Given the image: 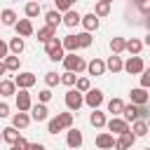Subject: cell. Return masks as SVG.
I'll return each instance as SVG.
<instances>
[{"instance_id": "8fae6325", "label": "cell", "mask_w": 150, "mask_h": 150, "mask_svg": "<svg viewBox=\"0 0 150 150\" xmlns=\"http://www.w3.org/2000/svg\"><path fill=\"white\" fill-rule=\"evenodd\" d=\"M16 108H19L21 112H26V110L33 108V103H30V94H28L26 89H19V94H16Z\"/></svg>"}, {"instance_id": "db71d44e", "label": "cell", "mask_w": 150, "mask_h": 150, "mask_svg": "<svg viewBox=\"0 0 150 150\" xmlns=\"http://www.w3.org/2000/svg\"><path fill=\"white\" fill-rule=\"evenodd\" d=\"M145 45H148V47H150V33H148V35H145Z\"/></svg>"}, {"instance_id": "6da1fadb", "label": "cell", "mask_w": 150, "mask_h": 150, "mask_svg": "<svg viewBox=\"0 0 150 150\" xmlns=\"http://www.w3.org/2000/svg\"><path fill=\"white\" fill-rule=\"evenodd\" d=\"M73 127V112H59L56 117H52L49 120V124H47V131L49 134H59V131H63V129H70Z\"/></svg>"}, {"instance_id": "484cf974", "label": "cell", "mask_w": 150, "mask_h": 150, "mask_svg": "<svg viewBox=\"0 0 150 150\" xmlns=\"http://www.w3.org/2000/svg\"><path fill=\"white\" fill-rule=\"evenodd\" d=\"M94 14H96L98 19H101V16H108V14H110V2H108V0H98L96 7H94Z\"/></svg>"}, {"instance_id": "f6af8a7d", "label": "cell", "mask_w": 150, "mask_h": 150, "mask_svg": "<svg viewBox=\"0 0 150 150\" xmlns=\"http://www.w3.org/2000/svg\"><path fill=\"white\" fill-rule=\"evenodd\" d=\"M38 98H40V103H47V101H52V91H49V89H42V91L38 94Z\"/></svg>"}, {"instance_id": "f35d334b", "label": "cell", "mask_w": 150, "mask_h": 150, "mask_svg": "<svg viewBox=\"0 0 150 150\" xmlns=\"http://www.w3.org/2000/svg\"><path fill=\"white\" fill-rule=\"evenodd\" d=\"M45 82H47V87H56V84L61 82V77H59L56 73H52V70H49V73H45Z\"/></svg>"}, {"instance_id": "680465c9", "label": "cell", "mask_w": 150, "mask_h": 150, "mask_svg": "<svg viewBox=\"0 0 150 150\" xmlns=\"http://www.w3.org/2000/svg\"><path fill=\"white\" fill-rule=\"evenodd\" d=\"M108 2H112V0H108Z\"/></svg>"}, {"instance_id": "6125c7cd", "label": "cell", "mask_w": 150, "mask_h": 150, "mask_svg": "<svg viewBox=\"0 0 150 150\" xmlns=\"http://www.w3.org/2000/svg\"><path fill=\"white\" fill-rule=\"evenodd\" d=\"M38 2H40V0H38Z\"/></svg>"}, {"instance_id": "74e56055", "label": "cell", "mask_w": 150, "mask_h": 150, "mask_svg": "<svg viewBox=\"0 0 150 150\" xmlns=\"http://www.w3.org/2000/svg\"><path fill=\"white\" fill-rule=\"evenodd\" d=\"M61 82H63L66 87H73V84L77 82V77H75V73H73V70H66V73L61 75Z\"/></svg>"}, {"instance_id": "7dc6e473", "label": "cell", "mask_w": 150, "mask_h": 150, "mask_svg": "<svg viewBox=\"0 0 150 150\" xmlns=\"http://www.w3.org/2000/svg\"><path fill=\"white\" fill-rule=\"evenodd\" d=\"M138 9H141V12H143V14L148 16V14H150V0H145V2H143V5L138 7Z\"/></svg>"}, {"instance_id": "ab89813d", "label": "cell", "mask_w": 150, "mask_h": 150, "mask_svg": "<svg viewBox=\"0 0 150 150\" xmlns=\"http://www.w3.org/2000/svg\"><path fill=\"white\" fill-rule=\"evenodd\" d=\"M73 2H75V0H54V5H56L59 12H68V9H73Z\"/></svg>"}, {"instance_id": "5b68a950", "label": "cell", "mask_w": 150, "mask_h": 150, "mask_svg": "<svg viewBox=\"0 0 150 150\" xmlns=\"http://www.w3.org/2000/svg\"><path fill=\"white\" fill-rule=\"evenodd\" d=\"M82 103H84V96H82L80 89H68V91H66V105H68L70 110H77Z\"/></svg>"}, {"instance_id": "f1b7e54d", "label": "cell", "mask_w": 150, "mask_h": 150, "mask_svg": "<svg viewBox=\"0 0 150 150\" xmlns=\"http://www.w3.org/2000/svg\"><path fill=\"white\" fill-rule=\"evenodd\" d=\"M122 110H124L122 98H110V101H108V112H112V117H115V115H122Z\"/></svg>"}, {"instance_id": "44dd1931", "label": "cell", "mask_w": 150, "mask_h": 150, "mask_svg": "<svg viewBox=\"0 0 150 150\" xmlns=\"http://www.w3.org/2000/svg\"><path fill=\"white\" fill-rule=\"evenodd\" d=\"M89 122H91V127H105L108 124V120H105V112H101L98 108H94V112H91V117H89Z\"/></svg>"}, {"instance_id": "e575fe53", "label": "cell", "mask_w": 150, "mask_h": 150, "mask_svg": "<svg viewBox=\"0 0 150 150\" xmlns=\"http://www.w3.org/2000/svg\"><path fill=\"white\" fill-rule=\"evenodd\" d=\"M141 49H143V42L141 40H136V38L127 40V52L129 54H141Z\"/></svg>"}, {"instance_id": "60d3db41", "label": "cell", "mask_w": 150, "mask_h": 150, "mask_svg": "<svg viewBox=\"0 0 150 150\" xmlns=\"http://www.w3.org/2000/svg\"><path fill=\"white\" fill-rule=\"evenodd\" d=\"M28 145H30V143H28L23 136H19V138L12 143V150H28Z\"/></svg>"}, {"instance_id": "cb8c5ba5", "label": "cell", "mask_w": 150, "mask_h": 150, "mask_svg": "<svg viewBox=\"0 0 150 150\" xmlns=\"http://www.w3.org/2000/svg\"><path fill=\"white\" fill-rule=\"evenodd\" d=\"M105 68H108V70H112V73H120V70L124 68V63H122V59H120V54H112V56L108 59V63H105Z\"/></svg>"}, {"instance_id": "d590c367", "label": "cell", "mask_w": 150, "mask_h": 150, "mask_svg": "<svg viewBox=\"0 0 150 150\" xmlns=\"http://www.w3.org/2000/svg\"><path fill=\"white\" fill-rule=\"evenodd\" d=\"M77 42H80V49L89 47V45H91V33H89V30H84V33H77Z\"/></svg>"}, {"instance_id": "7bdbcfd3", "label": "cell", "mask_w": 150, "mask_h": 150, "mask_svg": "<svg viewBox=\"0 0 150 150\" xmlns=\"http://www.w3.org/2000/svg\"><path fill=\"white\" fill-rule=\"evenodd\" d=\"M138 117H141V120H150V105H148V103L138 105Z\"/></svg>"}, {"instance_id": "94428289", "label": "cell", "mask_w": 150, "mask_h": 150, "mask_svg": "<svg viewBox=\"0 0 150 150\" xmlns=\"http://www.w3.org/2000/svg\"><path fill=\"white\" fill-rule=\"evenodd\" d=\"M0 23H2V19H0Z\"/></svg>"}, {"instance_id": "d4e9b609", "label": "cell", "mask_w": 150, "mask_h": 150, "mask_svg": "<svg viewBox=\"0 0 150 150\" xmlns=\"http://www.w3.org/2000/svg\"><path fill=\"white\" fill-rule=\"evenodd\" d=\"M12 94H16V82L2 80L0 82V96H12Z\"/></svg>"}, {"instance_id": "4316f807", "label": "cell", "mask_w": 150, "mask_h": 150, "mask_svg": "<svg viewBox=\"0 0 150 150\" xmlns=\"http://www.w3.org/2000/svg\"><path fill=\"white\" fill-rule=\"evenodd\" d=\"M0 19L5 26H16V12L14 9H2L0 12Z\"/></svg>"}, {"instance_id": "d6986e66", "label": "cell", "mask_w": 150, "mask_h": 150, "mask_svg": "<svg viewBox=\"0 0 150 150\" xmlns=\"http://www.w3.org/2000/svg\"><path fill=\"white\" fill-rule=\"evenodd\" d=\"M82 26H84V30H89V33L96 30V28H98V16H96L94 12H91V14H84V16H82Z\"/></svg>"}, {"instance_id": "ffe728a7", "label": "cell", "mask_w": 150, "mask_h": 150, "mask_svg": "<svg viewBox=\"0 0 150 150\" xmlns=\"http://www.w3.org/2000/svg\"><path fill=\"white\" fill-rule=\"evenodd\" d=\"M122 115H124V120H127V122H136V120H141V117H138V105H136V103L124 105Z\"/></svg>"}, {"instance_id": "4dcf8cb0", "label": "cell", "mask_w": 150, "mask_h": 150, "mask_svg": "<svg viewBox=\"0 0 150 150\" xmlns=\"http://www.w3.org/2000/svg\"><path fill=\"white\" fill-rule=\"evenodd\" d=\"M63 49H68V52H75V49H80V42H77V35H66L63 40Z\"/></svg>"}, {"instance_id": "bcb514c9", "label": "cell", "mask_w": 150, "mask_h": 150, "mask_svg": "<svg viewBox=\"0 0 150 150\" xmlns=\"http://www.w3.org/2000/svg\"><path fill=\"white\" fill-rule=\"evenodd\" d=\"M7 52H9V45H7L5 40H0V61L7 56Z\"/></svg>"}, {"instance_id": "b9f144b4", "label": "cell", "mask_w": 150, "mask_h": 150, "mask_svg": "<svg viewBox=\"0 0 150 150\" xmlns=\"http://www.w3.org/2000/svg\"><path fill=\"white\" fill-rule=\"evenodd\" d=\"M75 89H80L82 94H84V91H89V89H91V87H89V80H87V77H77V82H75Z\"/></svg>"}, {"instance_id": "8d00e7d4", "label": "cell", "mask_w": 150, "mask_h": 150, "mask_svg": "<svg viewBox=\"0 0 150 150\" xmlns=\"http://www.w3.org/2000/svg\"><path fill=\"white\" fill-rule=\"evenodd\" d=\"M2 61H5V68H7V70H19V56H16V54H14V56H5Z\"/></svg>"}, {"instance_id": "52a82bcc", "label": "cell", "mask_w": 150, "mask_h": 150, "mask_svg": "<svg viewBox=\"0 0 150 150\" xmlns=\"http://www.w3.org/2000/svg\"><path fill=\"white\" fill-rule=\"evenodd\" d=\"M84 103H87L89 108H98V105L103 103V91H101V89H89V91H84Z\"/></svg>"}, {"instance_id": "9f6ffc18", "label": "cell", "mask_w": 150, "mask_h": 150, "mask_svg": "<svg viewBox=\"0 0 150 150\" xmlns=\"http://www.w3.org/2000/svg\"><path fill=\"white\" fill-rule=\"evenodd\" d=\"M148 129H150V120H148Z\"/></svg>"}, {"instance_id": "83f0119b", "label": "cell", "mask_w": 150, "mask_h": 150, "mask_svg": "<svg viewBox=\"0 0 150 150\" xmlns=\"http://www.w3.org/2000/svg\"><path fill=\"white\" fill-rule=\"evenodd\" d=\"M124 49H127V40L124 38H112L110 40V52L112 54H122Z\"/></svg>"}, {"instance_id": "e0dca14e", "label": "cell", "mask_w": 150, "mask_h": 150, "mask_svg": "<svg viewBox=\"0 0 150 150\" xmlns=\"http://www.w3.org/2000/svg\"><path fill=\"white\" fill-rule=\"evenodd\" d=\"M87 70H89V75H103L105 73V63L101 59H91L87 63Z\"/></svg>"}, {"instance_id": "816d5d0a", "label": "cell", "mask_w": 150, "mask_h": 150, "mask_svg": "<svg viewBox=\"0 0 150 150\" xmlns=\"http://www.w3.org/2000/svg\"><path fill=\"white\" fill-rule=\"evenodd\" d=\"M145 28H148V30H150V14H148V16H145Z\"/></svg>"}, {"instance_id": "1f68e13d", "label": "cell", "mask_w": 150, "mask_h": 150, "mask_svg": "<svg viewBox=\"0 0 150 150\" xmlns=\"http://www.w3.org/2000/svg\"><path fill=\"white\" fill-rule=\"evenodd\" d=\"M9 52H12V54H16V56L23 52V38H21V35H16V38H12V40H9Z\"/></svg>"}, {"instance_id": "2e32d148", "label": "cell", "mask_w": 150, "mask_h": 150, "mask_svg": "<svg viewBox=\"0 0 150 150\" xmlns=\"http://www.w3.org/2000/svg\"><path fill=\"white\" fill-rule=\"evenodd\" d=\"M47 115H49V110H47V105H45V103H38V105H33V108H30V117H33V120H38V122H45V120H47Z\"/></svg>"}, {"instance_id": "30bf717a", "label": "cell", "mask_w": 150, "mask_h": 150, "mask_svg": "<svg viewBox=\"0 0 150 150\" xmlns=\"http://www.w3.org/2000/svg\"><path fill=\"white\" fill-rule=\"evenodd\" d=\"M14 82H16L19 89H30V87L35 84V75H33V73H19V75L14 77Z\"/></svg>"}, {"instance_id": "7402d4cb", "label": "cell", "mask_w": 150, "mask_h": 150, "mask_svg": "<svg viewBox=\"0 0 150 150\" xmlns=\"http://www.w3.org/2000/svg\"><path fill=\"white\" fill-rule=\"evenodd\" d=\"M12 124H14L16 129H26V127L30 124V117H28L26 112H21V110H19V112H16L14 117H12Z\"/></svg>"}, {"instance_id": "277c9868", "label": "cell", "mask_w": 150, "mask_h": 150, "mask_svg": "<svg viewBox=\"0 0 150 150\" xmlns=\"http://www.w3.org/2000/svg\"><path fill=\"white\" fill-rule=\"evenodd\" d=\"M124 70H127L129 75H141V73L145 70V63H143V59H141L138 54H134V56H129V61L124 63Z\"/></svg>"}, {"instance_id": "ac0fdd59", "label": "cell", "mask_w": 150, "mask_h": 150, "mask_svg": "<svg viewBox=\"0 0 150 150\" xmlns=\"http://www.w3.org/2000/svg\"><path fill=\"white\" fill-rule=\"evenodd\" d=\"M80 21H82V16H80V14L75 12V9H68V12L63 14V23H66L68 28H75V26H77Z\"/></svg>"}, {"instance_id": "ee69618b", "label": "cell", "mask_w": 150, "mask_h": 150, "mask_svg": "<svg viewBox=\"0 0 150 150\" xmlns=\"http://www.w3.org/2000/svg\"><path fill=\"white\" fill-rule=\"evenodd\" d=\"M141 87H150V68H145L143 73H141Z\"/></svg>"}, {"instance_id": "91938a15", "label": "cell", "mask_w": 150, "mask_h": 150, "mask_svg": "<svg viewBox=\"0 0 150 150\" xmlns=\"http://www.w3.org/2000/svg\"><path fill=\"white\" fill-rule=\"evenodd\" d=\"M145 150H150V148H145Z\"/></svg>"}, {"instance_id": "603a6c76", "label": "cell", "mask_w": 150, "mask_h": 150, "mask_svg": "<svg viewBox=\"0 0 150 150\" xmlns=\"http://www.w3.org/2000/svg\"><path fill=\"white\" fill-rule=\"evenodd\" d=\"M52 38H56V28L45 26V28H40V30H38V40H40V42H49Z\"/></svg>"}, {"instance_id": "5bb4252c", "label": "cell", "mask_w": 150, "mask_h": 150, "mask_svg": "<svg viewBox=\"0 0 150 150\" xmlns=\"http://www.w3.org/2000/svg\"><path fill=\"white\" fill-rule=\"evenodd\" d=\"M14 28H16V33H19L21 38H28V35H33V23H30V19H19Z\"/></svg>"}, {"instance_id": "ba28073f", "label": "cell", "mask_w": 150, "mask_h": 150, "mask_svg": "<svg viewBox=\"0 0 150 150\" xmlns=\"http://www.w3.org/2000/svg\"><path fill=\"white\" fill-rule=\"evenodd\" d=\"M129 98H131V103H136V105H143V103H148L150 94L145 91V87H136V89H131V91H129Z\"/></svg>"}, {"instance_id": "d6a6232c", "label": "cell", "mask_w": 150, "mask_h": 150, "mask_svg": "<svg viewBox=\"0 0 150 150\" xmlns=\"http://www.w3.org/2000/svg\"><path fill=\"white\" fill-rule=\"evenodd\" d=\"M23 9H26V16H28V19H35V16L40 14V2H38V0H30Z\"/></svg>"}, {"instance_id": "11a10c76", "label": "cell", "mask_w": 150, "mask_h": 150, "mask_svg": "<svg viewBox=\"0 0 150 150\" xmlns=\"http://www.w3.org/2000/svg\"><path fill=\"white\" fill-rule=\"evenodd\" d=\"M0 141H5V138H2V131H0Z\"/></svg>"}, {"instance_id": "7a4b0ae2", "label": "cell", "mask_w": 150, "mask_h": 150, "mask_svg": "<svg viewBox=\"0 0 150 150\" xmlns=\"http://www.w3.org/2000/svg\"><path fill=\"white\" fill-rule=\"evenodd\" d=\"M45 52H47V56L52 59V61H63V42L61 40H56V38H52L49 42H45Z\"/></svg>"}, {"instance_id": "f5cc1de1", "label": "cell", "mask_w": 150, "mask_h": 150, "mask_svg": "<svg viewBox=\"0 0 150 150\" xmlns=\"http://www.w3.org/2000/svg\"><path fill=\"white\" fill-rule=\"evenodd\" d=\"M143 2H145V0H134V5H136V7H141Z\"/></svg>"}, {"instance_id": "9a60e30c", "label": "cell", "mask_w": 150, "mask_h": 150, "mask_svg": "<svg viewBox=\"0 0 150 150\" xmlns=\"http://www.w3.org/2000/svg\"><path fill=\"white\" fill-rule=\"evenodd\" d=\"M45 21H47V26L56 28L59 23H63V16H61L59 9H49V12H45Z\"/></svg>"}, {"instance_id": "6f0895ef", "label": "cell", "mask_w": 150, "mask_h": 150, "mask_svg": "<svg viewBox=\"0 0 150 150\" xmlns=\"http://www.w3.org/2000/svg\"><path fill=\"white\" fill-rule=\"evenodd\" d=\"M148 105H150V98H148Z\"/></svg>"}, {"instance_id": "8992f818", "label": "cell", "mask_w": 150, "mask_h": 150, "mask_svg": "<svg viewBox=\"0 0 150 150\" xmlns=\"http://www.w3.org/2000/svg\"><path fill=\"white\" fill-rule=\"evenodd\" d=\"M136 138H138V136H136V134H134V131L129 129V131L120 134V138L115 141V148H117V150H129V148H131V145L136 143Z\"/></svg>"}, {"instance_id": "f546056e", "label": "cell", "mask_w": 150, "mask_h": 150, "mask_svg": "<svg viewBox=\"0 0 150 150\" xmlns=\"http://www.w3.org/2000/svg\"><path fill=\"white\" fill-rule=\"evenodd\" d=\"M131 131H134L136 136H145L150 129H148V122H145V120H136V122H131Z\"/></svg>"}, {"instance_id": "9c48e42d", "label": "cell", "mask_w": 150, "mask_h": 150, "mask_svg": "<svg viewBox=\"0 0 150 150\" xmlns=\"http://www.w3.org/2000/svg\"><path fill=\"white\" fill-rule=\"evenodd\" d=\"M108 129H110L112 134H124V131H129L131 127H129V122H127L124 117H112V120L108 122Z\"/></svg>"}, {"instance_id": "4fadbf2b", "label": "cell", "mask_w": 150, "mask_h": 150, "mask_svg": "<svg viewBox=\"0 0 150 150\" xmlns=\"http://www.w3.org/2000/svg\"><path fill=\"white\" fill-rule=\"evenodd\" d=\"M96 148H98V150H110V148H115L112 134H98V136H96Z\"/></svg>"}, {"instance_id": "836d02e7", "label": "cell", "mask_w": 150, "mask_h": 150, "mask_svg": "<svg viewBox=\"0 0 150 150\" xmlns=\"http://www.w3.org/2000/svg\"><path fill=\"white\" fill-rule=\"evenodd\" d=\"M2 138L7 141V143H14L16 138H19V131H16V127L12 124V127H5L2 129Z\"/></svg>"}, {"instance_id": "3957f363", "label": "cell", "mask_w": 150, "mask_h": 150, "mask_svg": "<svg viewBox=\"0 0 150 150\" xmlns=\"http://www.w3.org/2000/svg\"><path fill=\"white\" fill-rule=\"evenodd\" d=\"M63 66H66V70H73V73L87 70V61H84L82 56H75V52H70V54L63 56Z\"/></svg>"}, {"instance_id": "c3c4849f", "label": "cell", "mask_w": 150, "mask_h": 150, "mask_svg": "<svg viewBox=\"0 0 150 150\" xmlns=\"http://www.w3.org/2000/svg\"><path fill=\"white\" fill-rule=\"evenodd\" d=\"M9 115V105L7 103H0V117H7Z\"/></svg>"}, {"instance_id": "681fc988", "label": "cell", "mask_w": 150, "mask_h": 150, "mask_svg": "<svg viewBox=\"0 0 150 150\" xmlns=\"http://www.w3.org/2000/svg\"><path fill=\"white\" fill-rule=\"evenodd\" d=\"M28 150H47V148H45L42 143H30V145H28Z\"/></svg>"}, {"instance_id": "7c38bea8", "label": "cell", "mask_w": 150, "mask_h": 150, "mask_svg": "<svg viewBox=\"0 0 150 150\" xmlns=\"http://www.w3.org/2000/svg\"><path fill=\"white\" fill-rule=\"evenodd\" d=\"M66 143H68V148H73V150H77V148L82 145V131H80V129H68V136H66Z\"/></svg>"}, {"instance_id": "f907efd6", "label": "cell", "mask_w": 150, "mask_h": 150, "mask_svg": "<svg viewBox=\"0 0 150 150\" xmlns=\"http://www.w3.org/2000/svg\"><path fill=\"white\" fill-rule=\"evenodd\" d=\"M7 73V68H5V61H0V75H5Z\"/></svg>"}]
</instances>
